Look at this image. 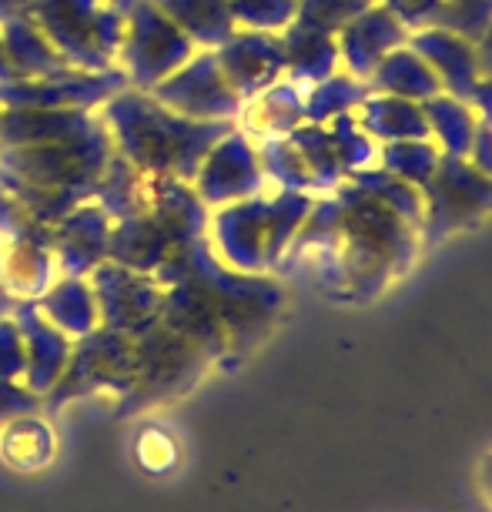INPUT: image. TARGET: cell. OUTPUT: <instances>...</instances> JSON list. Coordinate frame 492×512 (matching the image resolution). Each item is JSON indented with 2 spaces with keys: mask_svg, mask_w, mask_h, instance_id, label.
<instances>
[{
  "mask_svg": "<svg viewBox=\"0 0 492 512\" xmlns=\"http://www.w3.org/2000/svg\"><path fill=\"white\" fill-rule=\"evenodd\" d=\"M345 181L359 188L362 195H369V198L379 201V205H385L392 215H399L409 228L422 231V211H426V205H422V188L395 178L392 171L379 168V164H375V168H365V171H359V175H352Z\"/></svg>",
  "mask_w": 492,
  "mask_h": 512,
  "instance_id": "obj_12",
  "label": "cell"
},
{
  "mask_svg": "<svg viewBox=\"0 0 492 512\" xmlns=\"http://www.w3.org/2000/svg\"><path fill=\"white\" fill-rule=\"evenodd\" d=\"M416 235L399 215L342 181L312 201L298 228V248L318 251V262L339 275L335 282L352 298H372L412 258Z\"/></svg>",
  "mask_w": 492,
  "mask_h": 512,
  "instance_id": "obj_1",
  "label": "cell"
},
{
  "mask_svg": "<svg viewBox=\"0 0 492 512\" xmlns=\"http://www.w3.org/2000/svg\"><path fill=\"white\" fill-rule=\"evenodd\" d=\"M422 235L439 241L492 215V178L469 158L442 154L436 175L422 185Z\"/></svg>",
  "mask_w": 492,
  "mask_h": 512,
  "instance_id": "obj_2",
  "label": "cell"
},
{
  "mask_svg": "<svg viewBox=\"0 0 492 512\" xmlns=\"http://www.w3.org/2000/svg\"><path fill=\"white\" fill-rule=\"evenodd\" d=\"M369 98V81L349 74L339 67L335 74H328L325 81L305 88V118L308 124H328L339 114H352L359 104Z\"/></svg>",
  "mask_w": 492,
  "mask_h": 512,
  "instance_id": "obj_11",
  "label": "cell"
},
{
  "mask_svg": "<svg viewBox=\"0 0 492 512\" xmlns=\"http://www.w3.org/2000/svg\"><path fill=\"white\" fill-rule=\"evenodd\" d=\"M369 91L375 94H395V98H409V101H429L442 91L439 77L432 74V67L412 51L409 44L395 47L375 64V71L369 74Z\"/></svg>",
  "mask_w": 492,
  "mask_h": 512,
  "instance_id": "obj_9",
  "label": "cell"
},
{
  "mask_svg": "<svg viewBox=\"0 0 492 512\" xmlns=\"http://www.w3.org/2000/svg\"><path fill=\"white\" fill-rule=\"evenodd\" d=\"M265 171L258 151L241 134H231L215 148L205 168V195L208 201H241L262 191Z\"/></svg>",
  "mask_w": 492,
  "mask_h": 512,
  "instance_id": "obj_6",
  "label": "cell"
},
{
  "mask_svg": "<svg viewBox=\"0 0 492 512\" xmlns=\"http://www.w3.org/2000/svg\"><path fill=\"white\" fill-rule=\"evenodd\" d=\"M335 41H339V61L345 71L362 77V81H369L375 64H379L389 51H395V47H402L409 41V31L395 21L389 7L379 4V0H372L365 11H359L349 24L339 27Z\"/></svg>",
  "mask_w": 492,
  "mask_h": 512,
  "instance_id": "obj_4",
  "label": "cell"
},
{
  "mask_svg": "<svg viewBox=\"0 0 492 512\" xmlns=\"http://www.w3.org/2000/svg\"><path fill=\"white\" fill-rule=\"evenodd\" d=\"M221 74L228 77V84L245 98H255L258 91L272 88L275 81L285 77V47L282 34L268 31H241L231 34L221 44L218 54Z\"/></svg>",
  "mask_w": 492,
  "mask_h": 512,
  "instance_id": "obj_3",
  "label": "cell"
},
{
  "mask_svg": "<svg viewBox=\"0 0 492 512\" xmlns=\"http://www.w3.org/2000/svg\"><path fill=\"white\" fill-rule=\"evenodd\" d=\"M476 57H479V71L492 77V24L482 31V37L476 41Z\"/></svg>",
  "mask_w": 492,
  "mask_h": 512,
  "instance_id": "obj_22",
  "label": "cell"
},
{
  "mask_svg": "<svg viewBox=\"0 0 492 512\" xmlns=\"http://www.w3.org/2000/svg\"><path fill=\"white\" fill-rule=\"evenodd\" d=\"M442 161V151L432 138H409V141H389L379 144V168L392 171L395 178L409 181V185L422 188L436 175Z\"/></svg>",
  "mask_w": 492,
  "mask_h": 512,
  "instance_id": "obj_14",
  "label": "cell"
},
{
  "mask_svg": "<svg viewBox=\"0 0 492 512\" xmlns=\"http://www.w3.org/2000/svg\"><path fill=\"white\" fill-rule=\"evenodd\" d=\"M492 24V0H442V11L436 17V27L466 37L476 44L482 31Z\"/></svg>",
  "mask_w": 492,
  "mask_h": 512,
  "instance_id": "obj_17",
  "label": "cell"
},
{
  "mask_svg": "<svg viewBox=\"0 0 492 512\" xmlns=\"http://www.w3.org/2000/svg\"><path fill=\"white\" fill-rule=\"evenodd\" d=\"M258 161H262L265 178L278 181L282 191H305V195H312V198L325 195V191L318 188L312 168L305 164V158L298 154V148L292 144L288 134H285V138L262 141V148H258Z\"/></svg>",
  "mask_w": 492,
  "mask_h": 512,
  "instance_id": "obj_13",
  "label": "cell"
},
{
  "mask_svg": "<svg viewBox=\"0 0 492 512\" xmlns=\"http://www.w3.org/2000/svg\"><path fill=\"white\" fill-rule=\"evenodd\" d=\"M228 11L245 31L282 34L298 17V0H228Z\"/></svg>",
  "mask_w": 492,
  "mask_h": 512,
  "instance_id": "obj_16",
  "label": "cell"
},
{
  "mask_svg": "<svg viewBox=\"0 0 492 512\" xmlns=\"http://www.w3.org/2000/svg\"><path fill=\"white\" fill-rule=\"evenodd\" d=\"M282 47H285V74L295 84H302V88H312V84L325 81L328 74H335L342 67L335 34L302 21V17H295L282 31Z\"/></svg>",
  "mask_w": 492,
  "mask_h": 512,
  "instance_id": "obj_7",
  "label": "cell"
},
{
  "mask_svg": "<svg viewBox=\"0 0 492 512\" xmlns=\"http://www.w3.org/2000/svg\"><path fill=\"white\" fill-rule=\"evenodd\" d=\"M355 121H359V128L379 144L429 138V121H426L422 104L409 98H395V94L369 91V98L355 108Z\"/></svg>",
  "mask_w": 492,
  "mask_h": 512,
  "instance_id": "obj_8",
  "label": "cell"
},
{
  "mask_svg": "<svg viewBox=\"0 0 492 512\" xmlns=\"http://www.w3.org/2000/svg\"><path fill=\"white\" fill-rule=\"evenodd\" d=\"M328 131H332V141H335V151H339L345 178H352V175H359V171L379 164V141H372L369 134L359 128L355 111L332 118L328 121Z\"/></svg>",
  "mask_w": 492,
  "mask_h": 512,
  "instance_id": "obj_15",
  "label": "cell"
},
{
  "mask_svg": "<svg viewBox=\"0 0 492 512\" xmlns=\"http://www.w3.org/2000/svg\"><path fill=\"white\" fill-rule=\"evenodd\" d=\"M405 44L432 67V74L439 77L442 91L452 94V98L469 101L472 88H476V81L482 77L476 44L446 31V27H436V24L422 27V31H412Z\"/></svg>",
  "mask_w": 492,
  "mask_h": 512,
  "instance_id": "obj_5",
  "label": "cell"
},
{
  "mask_svg": "<svg viewBox=\"0 0 492 512\" xmlns=\"http://www.w3.org/2000/svg\"><path fill=\"white\" fill-rule=\"evenodd\" d=\"M392 11V17L399 21L405 31H422V27H432L442 11V0H379Z\"/></svg>",
  "mask_w": 492,
  "mask_h": 512,
  "instance_id": "obj_19",
  "label": "cell"
},
{
  "mask_svg": "<svg viewBox=\"0 0 492 512\" xmlns=\"http://www.w3.org/2000/svg\"><path fill=\"white\" fill-rule=\"evenodd\" d=\"M469 108L472 114H476V121L479 124H486V128H492V77L482 74L479 81H476V88H472L469 94Z\"/></svg>",
  "mask_w": 492,
  "mask_h": 512,
  "instance_id": "obj_20",
  "label": "cell"
},
{
  "mask_svg": "<svg viewBox=\"0 0 492 512\" xmlns=\"http://www.w3.org/2000/svg\"><path fill=\"white\" fill-rule=\"evenodd\" d=\"M469 161L476 164L482 175L492 178V128H486V124L476 128V138H472V148H469Z\"/></svg>",
  "mask_w": 492,
  "mask_h": 512,
  "instance_id": "obj_21",
  "label": "cell"
},
{
  "mask_svg": "<svg viewBox=\"0 0 492 512\" xmlns=\"http://www.w3.org/2000/svg\"><path fill=\"white\" fill-rule=\"evenodd\" d=\"M422 111H426L429 121V138L436 141V148L442 154H452V158H469L472 138H476V114L462 98H452V94L439 91L436 98L422 101Z\"/></svg>",
  "mask_w": 492,
  "mask_h": 512,
  "instance_id": "obj_10",
  "label": "cell"
},
{
  "mask_svg": "<svg viewBox=\"0 0 492 512\" xmlns=\"http://www.w3.org/2000/svg\"><path fill=\"white\" fill-rule=\"evenodd\" d=\"M372 0H298V17L315 27L339 34L342 24H349L355 14L365 11Z\"/></svg>",
  "mask_w": 492,
  "mask_h": 512,
  "instance_id": "obj_18",
  "label": "cell"
}]
</instances>
